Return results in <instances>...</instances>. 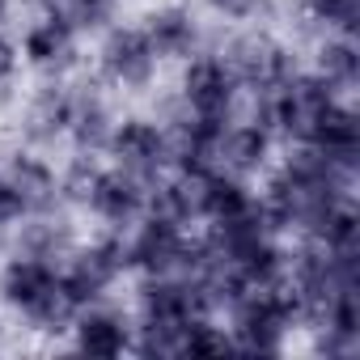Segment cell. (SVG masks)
<instances>
[{"instance_id": "6da1fadb", "label": "cell", "mask_w": 360, "mask_h": 360, "mask_svg": "<svg viewBox=\"0 0 360 360\" xmlns=\"http://www.w3.org/2000/svg\"><path fill=\"white\" fill-rule=\"evenodd\" d=\"M221 60L229 64V72L238 77V85H242L246 94L276 89V85H284V81L297 72L292 51H288L276 34H267V30H246V34H238V39L221 51Z\"/></svg>"}, {"instance_id": "7a4b0ae2", "label": "cell", "mask_w": 360, "mask_h": 360, "mask_svg": "<svg viewBox=\"0 0 360 360\" xmlns=\"http://www.w3.org/2000/svg\"><path fill=\"white\" fill-rule=\"evenodd\" d=\"M242 98L238 77L229 72V64L221 56H204L195 51L191 60H183V81H178V102H183L195 119H233Z\"/></svg>"}, {"instance_id": "3957f363", "label": "cell", "mask_w": 360, "mask_h": 360, "mask_svg": "<svg viewBox=\"0 0 360 360\" xmlns=\"http://www.w3.org/2000/svg\"><path fill=\"white\" fill-rule=\"evenodd\" d=\"M157 51L148 43V34L140 26H110L102 30V47H98V72L106 85L115 89H144L157 77Z\"/></svg>"}, {"instance_id": "277c9868", "label": "cell", "mask_w": 360, "mask_h": 360, "mask_svg": "<svg viewBox=\"0 0 360 360\" xmlns=\"http://www.w3.org/2000/svg\"><path fill=\"white\" fill-rule=\"evenodd\" d=\"M106 157L110 165L144 178V183H153L157 174L169 169V144H165V127L153 123V119H123L110 127V140H106Z\"/></svg>"}, {"instance_id": "5b68a950", "label": "cell", "mask_w": 360, "mask_h": 360, "mask_svg": "<svg viewBox=\"0 0 360 360\" xmlns=\"http://www.w3.org/2000/svg\"><path fill=\"white\" fill-rule=\"evenodd\" d=\"M271 157H276V136L263 123H255V119H229L221 127L217 169L238 174V178H255V174L271 169Z\"/></svg>"}, {"instance_id": "8992f818", "label": "cell", "mask_w": 360, "mask_h": 360, "mask_svg": "<svg viewBox=\"0 0 360 360\" xmlns=\"http://www.w3.org/2000/svg\"><path fill=\"white\" fill-rule=\"evenodd\" d=\"M131 330H136V322H131L127 314H119V309L94 301V305H81V314H77V322H72L68 335H72V347H77L81 356L115 360V356L131 352Z\"/></svg>"}, {"instance_id": "52a82bcc", "label": "cell", "mask_w": 360, "mask_h": 360, "mask_svg": "<svg viewBox=\"0 0 360 360\" xmlns=\"http://www.w3.org/2000/svg\"><path fill=\"white\" fill-rule=\"evenodd\" d=\"M144 191H148L144 178H136V174H127V169H119V165H106L85 208H89L106 229H131V225L144 217Z\"/></svg>"}, {"instance_id": "ba28073f", "label": "cell", "mask_w": 360, "mask_h": 360, "mask_svg": "<svg viewBox=\"0 0 360 360\" xmlns=\"http://www.w3.org/2000/svg\"><path fill=\"white\" fill-rule=\"evenodd\" d=\"M22 60L47 77H64L72 64H77V30L60 18V13H47L39 22H30L26 39H22Z\"/></svg>"}, {"instance_id": "9c48e42d", "label": "cell", "mask_w": 360, "mask_h": 360, "mask_svg": "<svg viewBox=\"0 0 360 360\" xmlns=\"http://www.w3.org/2000/svg\"><path fill=\"white\" fill-rule=\"evenodd\" d=\"M157 51V60H191L200 51V22L183 5H161L140 26Z\"/></svg>"}, {"instance_id": "30bf717a", "label": "cell", "mask_w": 360, "mask_h": 360, "mask_svg": "<svg viewBox=\"0 0 360 360\" xmlns=\"http://www.w3.org/2000/svg\"><path fill=\"white\" fill-rule=\"evenodd\" d=\"M5 178L13 183L26 212H56L60 208V174H56V165L47 157L13 153V161L5 165Z\"/></svg>"}, {"instance_id": "8fae6325", "label": "cell", "mask_w": 360, "mask_h": 360, "mask_svg": "<svg viewBox=\"0 0 360 360\" xmlns=\"http://www.w3.org/2000/svg\"><path fill=\"white\" fill-rule=\"evenodd\" d=\"M56 280H60V263L34 259V255H13L5 267H0V301L9 309H18V314H26Z\"/></svg>"}, {"instance_id": "7c38bea8", "label": "cell", "mask_w": 360, "mask_h": 360, "mask_svg": "<svg viewBox=\"0 0 360 360\" xmlns=\"http://www.w3.org/2000/svg\"><path fill=\"white\" fill-rule=\"evenodd\" d=\"M72 102H77V89H68L60 77L39 85L30 106H26V136L39 140V144H51L60 136H68V123H72Z\"/></svg>"}, {"instance_id": "4fadbf2b", "label": "cell", "mask_w": 360, "mask_h": 360, "mask_svg": "<svg viewBox=\"0 0 360 360\" xmlns=\"http://www.w3.org/2000/svg\"><path fill=\"white\" fill-rule=\"evenodd\" d=\"M110 127H115V115H110L106 98L94 89H77L72 123H68V140L77 144V153H106Z\"/></svg>"}, {"instance_id": "5bb4252c", "label": "cell", "mask_w": 360, "mask_h": 360, "mask_svg": "<svg viewBox=\"0 0 360 360\" xmlns=\"http://www.w3.org/2000/svg\"><path fill=\"white\" fill-rule=\"evenodd\" d=\"M72 246H77V242H72L68 225H64L56 212H26V217L18 221V255H34V259L60 263Z\"/></svg>"}, {"instance_id": "9a60e30c", "label": "cell", "mask_w": 360, "mask_h": 360, "mask_svg": "<svg viewBox=\"0 0 360 360\" xmlns=\"http://www.w3.org/2000/svg\"><path fill=\"white\" fill-rule=\"evenodd\" d=\"M314 72H318L326 85H335L339 94L352 89L356 77H360V47H356V34L330 30V34L318 43V51H314Z\"/></svg>"}, {"instance_id": "2e32d148", "label": "cell", "mask_w": 360, "mask_h": 360, "mask_svg": "<svg viewBox=\"0 0 360 360\" xmlns=\"http://www.w3.org/2000/svg\"><path fill=\"white\" fill-rule=\"evenodd\" d=\"M77 314H81V301L64 288V280H56L22 318L39 330V335H68L72 330V322H77Z\"/></svg>"}, {"instance_id": "e0dca14e", "label": "cell", "mask_w": 360, "mask_h": 360, "mask_svg": "<svg viewBox=\"0 0 360 360\" xmlns=\"http://www.w3.org/2000/svg\"><path fill=\"white\" fill-rule=\"evenodd\" d=\"M233 330L217 322V314H195L178 330V356H233Z\"/></svg>"}, {"instance_id": "ac0fdd59", "label": "cell", "mask_w": 360, "mask_h": 360, "mask_svg": "<svg viewBox=\"0 0 360 360\" xmlns=\"http://www.w3.org/2000/svg\"><path fill=\"white\" fill-rule=\"evenodd\" d=\"M102 157L98 153H77L64 169H60V204H72V208H85L98 178H102Z\"/></svg>"}, {"instance_id": "d6986e66", "label": "cell", "mask_w": 360, "mask_h": 360, "mask_svg": "<svg viewBox=\"0 0 360 360\" xmlns=\"http://www.w3.org/2000/svg\"><path fill=\"white\" fill-rule=\"evenodd\" d=\"M47 13H60L77 34H102L115 26V0H47Z\"/></svg>"}, {"instance_id": "ffe728a7", "label": "cell", "mask_w": 360, "mask_h": 360, "mask_svg": "<svg viewBox=\"0 0 360 360\" xmlns=\"http://www.w3.org/2000/svg\"><path fill=\"white\" fill-rule=\"evenodd\" d=\"M305 13L326 26V30H339V34H356V22H360V0H305Z\"/></svg>"}, {"instance_id": "44dd1931", "label": "cell", "mask_w": 360, "mask_h": 360, "mask_svg": "<svg viewBox=\"0 0 360 360\" xmlns=\"http://www.w3.org/2000/svg\"><path fill=\"white\" fill-rule=\"evenodd\" d=\"M208 9L229 18V22H255L267 9V0H208Z\"/></svg>"}, {"instance_id": "7402d4cb", "label": "cell", "mask_w": 360, "mask_h": 360, "mask_svg": "<svg viewBox=\"0 0 360 360\" xmlns=\"http://www.w3.org/2000/svg\"><path fill=\"white\" fill-rule=\"evenodd\" d=\"M26 217V208H22V200H18V191H13V183L5 178V169H0V229H9V225H18Z\"/></svg>"}, {"instance_id": "603a6c76", "label": "cell", "mask_w": 360, "mask_h": 360, "mask_svg": "<svg viewBox=\"0 0 360 360\" xmlns=\"http://www.w3.org/2000/svg\"><path fill=\"white\" fill-rule=\"evenodd\" d=\"M18 60H22V51H18V43L0 30V85H9L13 77H18Z\"/></svg>"}, {"instance_id": "cb8c5ba5", "label": "cell", "mask_w": 360, "mask_h": 360, "mask_svg": "<svg viewBox=\"0 0 360 360\" xmlns=\"http://www.w3.org/2000/svg\"><path fill=\"white\" fill-rule=\"evenodd\" d=\"M5 13H9V0H0V22H5Z\"/></svg>"}, {"instance_id": "d4e9b609", "label": "cell", "mask_w": 360, "mask_h": 360, "mask_svg": "<svg viewBox=\"0 0 360 360\" xmlns=\"http://www.w3.org/2000/svg\"><path fill=\"white\" fill-rule=\"evenodd\" d=\"M0 335H5V326H0Z\"/></svg>"}]
</instances>
